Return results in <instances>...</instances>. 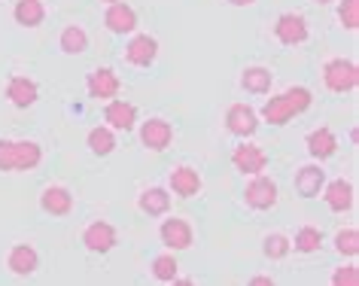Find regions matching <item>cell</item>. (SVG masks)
Listing matches in <instances>:
<instances>
[{"instance_id": "obj_34", "label": "cell", "mask_w": 359, "mask_h": 286, "mask_svg": "<svg viewBox=\"0 0 359 286\" xmlns=\"http://www.w3.org/2000/svg\"><path fill=\"white\" fill-rule=\"evenodd\" d=\"M170 286H198V283L192 277H177V280H170Z\"/></svg>"}, {"instance_id": "obj_18", "label": "cell", "mask_w": 359, "mask_h": 286, "mask_svg": "<svg viewBox=\"0 0 359 286\" xmlns=\"http://www.w3.org/2000/svg\"><path fill=\"white\" fill-rule=\"evenodd\" d=\"M338 134L329 128V125H320V128H313L304 134V149H308V156L313 158V162H326V158H332L338 153Z\"/></svg>"}, {"instance_id": "obj_21", "label": "cell", "mask_w": 359, "mask_h": 286, "mask_svg": "<svg viewBox=\"0 0 359 286\" xmlns=\"http://www.w3.org/2000/svg\"><path fill=\"white\" fill-rule=\"evenodd\" d=\"M323 186H326V171H323L320 162L302 165L292 177V189H295V195H302V198H317L323 192Z\"/></svg>"}, {"instance_id": "obj_5", "label": "cell", "mask_w": 359, "mask_h": 286, "mask_svg": "<svg viewBox=\"0 0 359 286\" xmlns=\"http://www.w3.org/2000/svg\"><path fill=\"white\" fill-rule=\"evenodd\" d=\"M83 247L95 256H107L119 247V231L110 219H95L83 229Z\"/></svg>"}, {"instance_id": "obj_31", "label": "cell", "mask_w": 359, "mask_h": 286, "mask_svg": "<svg viewBox=\"0 0 359 286\" xmlns=\"http://www.w3.org/2000/svg\"><path fill=\"white\" fill-rule=\"evenodd\" d=\"M338 25L344 31H359V0H338Z\"/></svg>"}, {"instance_id": "obj_6", "label": "cell", "mask_w": 359, "mask_h": 286, "mask_svg": "<svg viewBox=\"0 0 359 286\" xmlns=\"http://www.w3.org/2000/svg\"><path fill=\"white\" fill-rule=\"evenodd\" d=\"M311 37V25L304 19L302 13H280L274 19V40L280 43V46H302V43H308Z\"/></svg>"}, {"instance_id": "obj_32", "label": "cell", "mask_w": 359, "mask_h": 286, "mask_svg": "<svg viewBox=\"0 0 359 286\" xmlns=\"http://www.w3.org/2000/svg\"><path fill=\"white\" fill-rule=\"evenodd\" d=\"M329 286H359V268L353 262L338 265L329 277Z\"/></svg>"}, {"instance_id": "obj_25", "label": "cell", "mask_w": 359, "mask_h": 286, "mask_svg": "<svg viewBox=\"0 0 359 286\" xmlns=\"http://www.w3.org/2000/svg\"><path fill=\"white\" fill-rule=\"evenodd\" d=\"M86 147H88V153L97 156V158H107V156H113L116 153V131L113 128H107V125H97V128H92L86 134Z\"/></svg>"}, {"instance_id": "obj_20", "label": "cell", "mask_w": 359, "mask_h": 286, "mask_svg": "<svg viewBox=\"0 0 359 286\" xmlns=\"http://www.w3.org/2000/svg\"><path fill=\"white\" fill-rule=\"evenodd\" d=\"M320 195H323V201H326V207L332 213H350L353 210V204H356V186L350 180H344V177L326 183Z\"/></svg>"}, {"instance_id": "obj_24", "label": "cell", "mask_w": 359, "mask_h": 286, "mask_svg": "<svg viewBox=\"0 0 359 286\" xmlns=\"http://www.w3.org/2000/svg\"><path fill=\"white\" fill-rule=\"evenodd\" d=\"M13 22L19 25V28H40V25L46 22V6H43V0H15Z\"/></svg>"}, {"instance_id": "obj_17", "label": "cell", "mask_w": 359, "mask_h": 286, "mask_svg": "<svg viewBox=\"0 0 359 286\" xmlns=\"http://www.w3.org/2000/svg\"><path fill=\"white\" fill-rule=\"evenodd\" d=\"M201 189L204 180L192 165H177L168 177V192L177 195V198H195V195H201Z\"/></svg>"}, {"instance_id": "obj_36", "label": "cell", "mask_w": 359, "mask_h": 286, "mask_svg": "<svg viewBox=\"0 0 359 286\" xmlns=\"http://www.w3.org/2000/svg\"><path fill=\"white\" fill-rule=\"evenodd\" d=\"M101 4H107V6H110V4H122V0H101Z\"/></svg>"}, {"instance_id": "obj_37", "label": "cell", "mask_w": 359, "mask_h": 286, "mask_svg": "<svg viewBox=\"0 0 359 286\" xmlns=\"http://www.w3.org/2000/svg\"><path fill=\"white\" fill-rule=\"evenodd\" d=\"M313 4H320V6H326V4H332V0H313Z\"/></svg>"}, {"instance_id": "obj_19", "label": "cell", "mask_w": 359, "mask_h": 286, "mask_svg": "<svg viewBox=\"0 0 359 286\" xmlns=\"http://www.w3.org/2000/svg\"><path fill=\"white\" fill-rule=\"evenodd\" d=\"M104 28L116 34V37H125V34H134L137 31V10L122 0V4H110L104 13Z\"/></svg>"}, {"instance_id": "obj_16", "label": "cell", "mask_w": 359, "mask_h": 286, "mask_svg": "<svg viewBox=\"0 0 359 286\" xmlns=\"http://www.w3.org/2000/svg\"><path fill=\"white\" fill-rule=\"evenodd\" d=\"M158 58V40L149 34H131L128 46H125V64L131 67H152Z\"/></svg>"}, {"instance_id": "obj_4", "label": "cell", "mask_w": 359, "mask_h": 286, "mask_svg": "<svg viewBox=\"0 0 359 286\" xmlns=\"http://www.w3.org/2000/svg\"><path fill=\"white\" fill-rule=\"evenodd\" d=\"M158 240L168 253H183V250H192V244H195V229H192V222L183 217H168V219H161V226H158Z\"/></svg>"}, {"instance_id": "obj_23", "label": "cell", "mask_w": 359, "mask_h": 286, "mask_svg": "<svg viewBox=\"0 0 359 286\" xmlns=\"http://www.w3.org/2000/svg\"><path fill=\"white\" fill-rule=\"evenodd\" d=\"M271 86H274V74L262 64H250L241 70V88L247 95H271Z\"/></svg>"}, {"instance_id": "obj_29", "label": "cell", "mask_w": 359, "mask_h": 286, "mask_svg": "<svg viewBox=\"0 0 359 286\" xmlns=\"http://www.w3.org/2000/svg\"><path fill=\"white\" fill-rule=\"evenodd\" d=\"M262 253L265 259H271V262H280L292 253V244H290V235H283V231H271V235L262 238Z\"/></svg>"}, {"instance_id": "obj_10", "label": "cell", "mask_w": 359, "mask_h": 286, "mask_svg": "<svg viewBox=\"0 0 359 286\" xmlns=\"http://www.w3.org/2000/svg\"><path fill=\"white\" fill-rule=\"evenodd\" d=\"M140 147L149 149V153H165L170 149V143H174V125L168 119H161V116H149L147 122H140Z\"/></svg>"}, {"instance_id": "obj_28", "label": "cell", "mask_w": 359, "mask_h": 286, "mask_svg": "<svg viewBox=\"0 0 359 286\" xmlns=\"http://www.w3.org/2000/svg\"><path fill=\"white\" fill-rule=\"evenodd\" d=\"M149 274H152V280H158V283L177 280V277H180V262H177V256H174V253H158V256L149 262Z\"/></svg>"}, {"instance_id": "obj_8", "label": "cell", "mask_w": 359, "mask_h": 286, "mask_svg": "<svg viewBox=\"0 0 359 286\" xmlns=\"http://www.w3.org/2000/svg\"><path fill=\"white\" fill-rule=\"evenodd\" d=\"M277 198H280V189H277V183L271 180V177L259 174V177H250V183L244 186V204L250 210H271L277 207Z\"/></svg>"}, {"instance_id": "obj_7", "label": "cell", "mask_w": 359, "mask_h": 286, "mask_svg": "<svg viewBox=\"0 0 359 286\" xmlns=\"http://www.w3.org/2000/svg\"><path fill=\"white\" fill-rule=\"evenodd\" d=\"M119 92H122V79L113 67H95L86 74V95L92 101L107 104L113 97H119Z\"/></svg>"}, {"instance_id": "obj_13", "label": "cell", "mask_w": 359, "mask_h": 286, "mask_svg": "<svg viewBox=\"0 0 359 286\" xmlns=\"http://www.w3.org/2000/svg\"><path fill=\"white\" fill-rule=\"evenodd\" d=\"M6 271L15 274V277H34L40 271V253L34 244H13L10 250H6V259H4Z\"/></svg>"}, {"instance_id": "obj_33", "label": "cell", "mask_w": 359, "mask_h": 286, "mask_svg": "<svg viewBox=\"0 0 359 286\" xmlns=\"http://www.w3.org/2000/svg\"><path fill=\"white\" fill-rule=\"evenodd\" d=\"M247 286H277V283H274V277H268V274H256L247 280Z\"/></svg>"}, {"instance_id": "obj_9", "label": "cell", "mask_w": 359, "mask_h": 286, "mask_svg": "<svg viewBox=\"0 0 359 286\" xmlns=\"http://www.w3.org/2000/svg\"><path fill=\"white\" fill-rule=\"evenodd\" d=\"M222 122H226V131L235 134V137H241V140H250L259 131V125H262V119H259V110H256V107H250V104H244V101L229 104L226 119H222Z\"/></svg>"}, {"instance_id": "obj_22", "label": "cell", "mask_w": 359, "mask_h": 286, "mask_svg": "<svg viewBox=\"0 0 359 286\" xmlns=\"http://www.w3.org/2000/svg\"><path fill=\"white\" fill-rule=\"evenodd\" d=\"M137 207L143 217H168L170 210V192L165 186H149L137 195Z\"/></svg>"}, {"instance_id": "obj_12", "label": "cell", "mask_w": 359, "mask_h": 286, "mask_svg": "<svg viewBox=\"0 0 359 286\" xmlns=\"http://www.w3.org/2000/svg\"><path fill=\"white\" fill-rule=\"evenodd\" d=\"M76 207V195L67 189V186H61V183H52V186H43V192H40V210L46 213V217H70Z\"/></svg>"}, {"instance_id": "obj_35", "label": "cell", "mask_w": 359, "mask_h": 286, "mask_svg": "<svg viewBox=\"0 0 359 286\" xmlns=\"http://www.w3.org/2000/svg\"><path fill=\"white\" fill-rule=\"evenodd\" d=\"M226 4H229V6H253L256 0H226Z\"/></svg>"}, {"instance_id": "obj_2", "label": "cell", "mask_w": 359, "mask_h": 286, "mask_svg": "<svg viewBox=\"0 0 359 286\" xmlns=\"http://www.w3.org/2000/svg\"><path fill=\"white\" fill-rule=\"evenodd\" d=\"M43 165V143L28 137H0V174H28Z\"/></svg>"}, {"instance_id": "obj_14", "label": "cell", "mask_w": 359, "mask_h": 286, "mask_svg": "<svg viewBox=\"0 0 359 286\" xmlns=\"http://www.w3.org/2000/svg\"><path fill=\"white\" fill-rule=\"evenodd\" d=\"M4 95H6V101H10L15 110H31V107L40 101V86H37V79H31L25 74H15V76L6 79Z\"/></svg>"}, {"instance_id": "obj_30", "label": "cell", "mask_w": 359, "mask_h": 286, "mask_svg": "<svg viewBox=\"0 0 359 286\" xmlns=\"http://www.w3.org/2000/svg\"><path fill=\"white\" fill-rule=\"evenodd\" d=\"M332 247H335L338 256L356 259L359 256V231L356 229H341V231H335V238H332Z\"/></svg>"}, {"instance_id": "obj_26", "label": "cell", "mask_w": 359, "mask_h": 286, "mask_svg": "<svg viewBox=\"0 0 359 286\" xmlns=\"http://www.w3.org/2000/svg\"><path fill=\"white\" fill-rule=\"evenodd\" d=\"M58 49L65 52V55H83L88 49V31L83 25H65V31L58 34Z\"/></svg>"}, {"instance_id": "obj_27", "label": "cell", "mask_w": 359, "mask_h": 286, "mask_svg": "<svg viewBox=\"0 0 359 286\" xmlns=\"http://www.w3.org/2000/svg\"><path fill=\"white\" fill-rule=\"evenodd\" d=\"M290 244H292L295 253L311 256V253H320L323 250L326 235H323V229H317V226H302L299 231H295V238H290Z\"/></svg>"}, {"instance_id": "obj_3", "label": "cell", "mask_w": 359, "mask_h": 286, "mask_svg": "<svg viewBox=\"0 0 359 286\" xmlns=\"http://www.w3.org/2000/svg\"><path fill=\"white\" fill-rule=\"evenodd\" d=\"M320 74H323V86L332 95L356 92V86H359V64L350 58H329Z\"/></svg>"}, {"instance_id": "obj_11", "label": "cell", "mask_w": 359, "mask_h": 286, "mask_svg": "<svg viewBox=\"0 0 359 286\" xmlns=\"http://www.w3.org/2000/svg\"><path fill=\"white\" fill-rule=\"evenodd\" d=\"M231 168L244 177H259V174H265V168H268V156L259 143L244 140L231 149Z\"/></svg>"}, {"instance_id": "obj_15", "label": "cell", "mask_w": 359, "mask_h": 286, "mask_svg": "<svg viewBox=\"0 0 359 286\" xmlns=\"http://www.w3.org/2000/svg\"><path fill=\"white\" fill-rule=\"evenodd\" d=\"M137 107H134L131 101H125V97H113V101H107L104 104V122H107V128H113V131H134L137 128Z\"/></svg>"}, {"instance_id": "obj_1", "label": "cell", "mask_w": 359, "mask_h": 286, "mask_svg": "<svg viewBox=\"0 0 359 286\" xmlns=\"http://www.w3.org/2000/svg\"><path fill=\"white\" fill-rule=\"evenodd\" d=\"M311 104H313V92L308 86H290V88H283L280 95L268 97L262 104V110H259V119L280 128V125H290L295 116L308 113Z\"/></svg>"}]
</instances>
